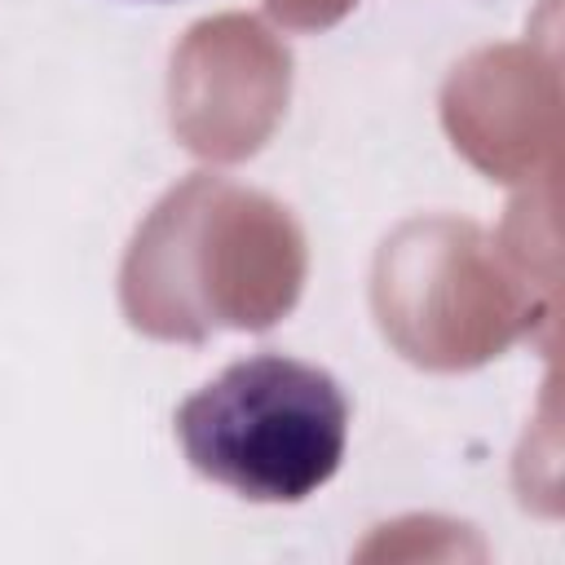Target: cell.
<instances>
[{
  "instance_id": "6da1fadb",
  "label": "cell",
  "mask_w": 565,
  "mask_h": 565,
  "mask_svg": "<svg viewBox=\"0 0 565 565\" xmlns=\"http://www.w3.org/2000/svg\"><path fill=\"white\" fill-rule=\"evenodd\" d=\"M177 437L207 481L252 503H300L344 459L349 402L331 371L252 353L177 406Z\"/></svg>"
}]
</instances>
